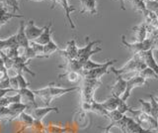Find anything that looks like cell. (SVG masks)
I'll return each instance as SVG.
<instances>
[{"mask_svg": "<svg viewBox=\"0 0 158 133\" xmlns=\"http://www.w3.org/2000/svg\"><path fill=\"white\" fill-rule=\"evenodd\" d=\"M80 86H74L71 87H59V86H53V85H49L44 88H40L37 91H33L35 95L39 96L43 102L46 104V106H49L52 100L54 98H57L59 96H62L64 95H67L72 91H79Z\"/></svg>", "mask_w": 158, "mask_h": 133, "instance_id": "obj_1", "label": "cell"}, {"mask_svg": "<svg viewBox=\"0 0 158 133\" xmlns=\"http://www.w3.org/2000/svg\"><path fill=\"white\" fill-rule=\"evenodd\" d=\"M146 67L145 63L143 62L142 60H140L139 57L137 55H133V57L128 60L127 62V64L123 68L121 69H115V68H111L110 71L113 72L115 75H125V73H132V75H135V73H139L141 71L144 70Z\"/></svg>", "mask_w": 158, "mask_h": 133, "instance_id": "obj_2", "label": "cell"}, {"mask_svg": "<svg viewBox=\"0 0 158 133\" xmlns=\"http://www.w3.org/2000/svg\"><path fill=\"white\" fill-rule=\"evenodd\" d=\"M127 112L131 113L133 115V120L138 123L143 129L155 131L156 133L158 132V122L151 115L141 110H133L132 108H130Z\"/></svg>", "mask_w": 158, "mask_h": 133, "instance_id": "obj_3", "label": "cell"}, {"mask_svg": "<svg viewBox=\"0 0 158 133\" xmlns=\"http://www.w3.org/2000/svg\"><path fill=\"white\" fill-rule=\"evenodd\" d=\"M82 83L80 86L81 92V102L90 103L94 100V93L97 88L102 86L100 80H89V78H82Z\"/></svg>", "mask_w": 158, "mask_h": 133, "instance_id": "obj_4", "label": "cell"}, {"mask_svg": "<svg viewBox=\"0 0 158 133\" xmlns=\"http://www.w3.org/2000/svg\"><path fill=\"white\" fill-rule=\"evenodd\" d=\"M114 126L118 127L123 132H125V133H156L155 131L143 129L138 123H136L135 120H133V118L128 117L126 114L123 116L121 120L116 122L115 124H114Z\"/></svg>", "mask_w": 158, "mask_h": 133, "instance_id": "obj_5", "label": "cell"}, {"mask_svg": "<svg viewBox=\"0 0 158 133\" xmlns=\"http://www.w3.org/2000/svg\"><path fill=\"white\" fill-rule=\"evenodd\" d=\"M86 46L83 47V48H78V52H77V58L76 60L82 64L87 62L88 60H90V57L94 54H96L98 52H101L102 51V48H96V49H93V47L97 45V44H100L101 41H93L90 42L89 41V37H86Z\"/></svg>", "mask_w": 158, "mask_h": 133, "instance_id": "obj_6", "label": "cell"}, {"mask_svg": "<svg viewBox=\"0 0 158 133\" xmlns=\"http://www.w3.org/2000/svg\"><path fill=\"white\" fill-rule=\"evenodd\" d=\"M122 44L125 46L128 51L131 52L133 55H137L141 52L152 49V40L150 38H147L146 40L142 42H135V43H128L126 41L125 36H122ZM153 50V49H152Z\"/></svg>", "mask_w": 158, "mask_h": 133, "instance_id": "obj_7", "label": "cell"}, {"mask_svg": "<svg viewBox=\"0 0 158 133\" xmlns=\"http://www.w3.org/2000/svg\"><path fill=\"white\" fill-rule=\"evenodd\" d=\"M117 60H109L104 63V65L100 68L93 69V70L83 72L82 73V78H89V80H100V78L110 72V67L115 64Z\"/></svg>", "mask_w": 158, "mask_h": 133, "instance_id": "obj_8", "label": "cell"}, {"mask_svg": "<svg viewBox=\"0 0 158 133\" xmlns=\"http://www.w3.org/2000/svg\"><path fill=\"white\" fill-rule=\"evenodd\" d=\"M147 82L145 78H143L141 77H138V76H132L131 78H128L127 80V87H126V91L123 92V95H122V100L123 101H127V100L128 97L131 96V91L133 90L135 87L137 86H144L146 85Z\"/></svg>", "mask_w": 158, "mask_h": 133, "instance_id": "obj_9", "label": "cell"}, {"mask_svg": "<svg viewBox=\"0 0 158 133\" xmlns=\"http://www.w3.org/2000/svg\"><path fill=\"white\" fill-rule=\"evenodd\" d=\"M137 56L139 57L140 60H142L143 62L145 63V65H146L147 68L151 69V70L158 76V64L156 63L154 56H153V50H152V49L137 54Z\"/></svg>", "mask_w": 158, "mask_h": 133, "instance_id": "obj_10", "label": "cell"}, {"mask_svg": "<svg viewBox=\"0 0 158 133\" xmlns=\"http://www.w3.org/2000/svg\"><path fill=\"white\" fill-rule=\"evenodd\" d=\"M18 92L21 95V102H23L24 104H26L28 108H34L37 107V102H36V95L33 91H31L30 88H24V90H19Z\"/></svg>", "mask_w": 158, "mask_h": 133, "instance_id": "obj_11", "label": "cell"}, {"mask_svg": "<svg viewBox=\"0 0 158 133\" xmlns=\"http://www.w3.org/2000/svg\"><path fill=\"white\" fill-rule=\"evenodd\" d=\"M44 27L39 28L35 25L34 20H30L26 25H25V34L28 39L29 42H33L36 40L37 38L40 37V35L43 33Z\"/></svg>", "mask_w": 158, "mask_h": 133, "instance_id": "obj_12", "label": "cell"}, {"mask_svg": "<svg viewBox=\"0 0 158 133\" xmlns=\"http://www.w3.org/2000/svg\"><path fill=\"white\" fill-rule=\"evenodd\" d=\"M59 112V109L57 107H52V106H46V107H36L34 108L31 112V115L34 118L35 121L41 122L44 117H46L49 112Z\"/></svg>", "mask_w": 158, "mask_h": 133, "instance_id": "obj_13", "label": "cell"}, {"mask_svg": "<svg viewBox=\"0 0 158 133\" xmlns=\"http://www.w3.org/2000/svg\"><path fill=\"white\" fill-rule=\"evenodd\" d=\"M116 77L117 81L111 88V93L114 97H122L127 87V80H125L122 75H116Z\"/></svg>", "mask_w": 158, "mask_h": 133, "instance_id": "obj_14", "label": "cell"}, {"mask_svg": "<svg viewBox=\"0 0 158 133\" xmlns=\"http://www.w3.org/2000/svg\"><path fill=\"white\" fill-rule=\"evenodd\" d=\"M56 4L60 8L63 9L64 15H65V20L68 21L69 26H70V28L72 29V30H74V29H75L76 27H75V25H74V23L72 21L70 14L72 12H74V11H76V8L69 5V4H68V0H56Z\"/></svg>", "mask_w": 158, "mask_h": 133, "instance_id": "obj_15", "label": "cell"}, {"mask_svg": "<svg viewBox=\"0 0 158 133\" xmlns=\"http://www.w3.org/2000/svg\"><path fill=\"white\" fill-rule=\"evenodd\" d=\"M77 52H78V48L76 46L75 40H71L67 42L65 50H60L59 49L58 51V53L65 58L66 60H75L77 58Z\"/></svg>", "mask_w": 158, "mask_h": 133, "instance_id": "obj_16", "label": "cell"}, {"mask_svg": "<svg viewBox=\"0 0 158 133\" xmlns=\"http://www.w3.org/2000/svg\"><path fill=\"white\" fill-rule=\"evenodd\" d=\"M52 22L49 21L47 25L44 26L43 33L34 42H36V43L40 44V45H42V46H44L49 41H52Z\"/></svg>", "mask_w": 158, "mask_h": 133, "instance_id": "obj_17", "label": "cell"}, {"mask_svg": "<svg viewBox=\"0 0 158 133\" xmlns=\"http://www.w3.org/2000/svg\"><path fill=\"white\" fill-rule=\"evenodd\" d=\"M97 0H80L81 4V10L80 14L89 13L91 15H97L98 11L96 8Z\"/></svg>", "mask_w": 158, "mask_h": 133, "instance_id": "obj_18", "label": "cell"}, {"mask_svg": "<svg viewBox=\"0 0 158 133\" xmlns=\"http://www.w3.org/2000/svg\"><path fill=\"white\" fill-rule=\"evenodd\" d=\"M15 37H16V42L18 46L28 48L30 46V42L28 41V39L26 37V34H25V23L24 21L20 22V26H19V30L18 32L15 34Z\"/></svg>", "mask_w": 158, "mask_h": 133, "instance_id": "obj_19", "label": "cell"}, {"mask_svg": "<svg viewBox=\"0 0 158 133\" xmlns=\"http://www.w3.org/2000/svg\"><path fill=\"white\" fill-rule=\"evenodd\" d=\"M12 18H24V15H22V14L9 13L6 11V8L0 4V27L3 26L5 23H7Z\"/></svg>", "mask_w": 158, "mask_h": 133, "instance_id": "obj_20", "label": "cell"}, {"mask_svg": "<svg viewBox=\"0 0 158 133\" xmlns=\"http://www.w3.org/2000/svg\"><path fill=\"white\" fill-rule=\"evenodd\" d=\"M132 32L136 42H142L147 39V31H146V25L144 23L140 24L138 26L132 27Z\"/></svg>", "mask_w": 158, "mask_h": 133, "instance_id": "obj_21", "label": "cell"}, {"mask_svg": "<svg viewBox=\"0 0 158 133\" xmlns=\"http://www.w3.org/2000/svg\"><path fill=\"white\" fill-rule=\"evenodd\" d=\"M59 68L64 69L65 72H77L79 73H81L82 76V64L79 63L76 59L75 60H66V63L62 66H59Z\"/></svg>", "mask_w": 158, "mask_h": 133, "instance_id": "obj_22", "label": "cell"}, {"mask_svg": "<svg viewBox=\"0 0 158 133\" xmlns=\"http://www.w3.org/2000/svg\"><path fill=\"white\" fill-rule=\"evenodd\" d=\"M59 78H66L68 82H70L72 83H78L82 80V76L81 73H79L77 72H73V71H70V72H65L64 73H61V75L58 76Z\"/></svg>", "mask_w": 158, "mask_h": 133, "instance_id": "obj_23", "label": "cell"}, {"mask_svg": "<svg viewBox=\"0 0 158 133\" xmlns=\"http://www.w3.org/2000/svg\"><path fill=\"white\" fill-rule=\"evenodd\" d=\"M58 51H59L58 46L52 40V41H49L48 44H46V45L44 46L43 55L46 58H49L52 55V54H54L56 52H58Z\"/></svg>", "mask_w": 158, "mask_h": 133, "instance_id": "obj_24", "label": "cell"}, {"mask_svg": "<svg viewBox=\"0 0 158 133\" xmlns=\"http://www.w3.org/2000/svg\"><path fill=\"white\" fill-rule=\"evenodd\" d=\"M118 97L111 96L110 98H108L107 100L102 102V106L109 112L113 111V110H116L117 107H118Z\"/></svg>", "mask_w": 158, "mask_h": 133, "instance_id": "obj_25", "label": "cell"}, {"mask_svg": "<svg viewBox=\"0 0 158 133\" xmlns=\"http://www.w3.org/2000/svg\"><path fill=\"white\" fill-rule=\"evenodd\" d=\"M17 45V42H16V37L15 35L9 37L5 40H0V52L5 50L7 48H12V47H16Z\"/></svg>", "mask_w": 158, "mask_h": 133, "instance_id": "obj_26", "label": "cell"}, {"mask_svg": "<svg viewBox=\"0 0 158 133\" xmlns=\"http://www.w3.org/2000/svg\"><path fill=\"white\" fill-rule=\"evenodd\" d=\"M0 120L7 121V122L15 120L13 114L8 107H0Z\"/></svg>", "mask_w": 158, "mask_h": 133, "instance_id": "obj_27", "label": "cell"}, {"mask_svg": "<svg viewBox=\"0 0 158 133\" xmlns=\"http://www.w3.org/2000/svg\"><path fill=\"white\" fill-rule=\"evenodd\" d=\"M135 76H138V77H141L143 78H145V80H147V78H152V80H157L158 78V76L156 75V73L153 72L151 69L149 68H145L144 70L135 73ZM132 77V76H131Z\"/></svg>", "mask_w": 158, "mask_h": 133, "instance_id": "obj_28", "label": "cell"}, {"mask_svg": "<svg viewBox=\"0 0 158 133\" xmlns=\"http://www.w3.org/2000/svg\"><path fill=\"white\" fill-rule=\"evenodd\" d=\"M18 119L21 121L22 123H24L25 125H26L27 127L28 126H32L35 124V120H34V118L32 117V115H29L27 114L26 112H22L21 114H20L18 116Z\"/></svg>", "mask_w": 158, "mask_h": 133, "instance_id": "obj_29", "label": "cell"}, {"mask_svg": "<svg viewBox=\"0 0 158 133\" xmlns=\"http://www.w3.org/2000/svg\"><path fill=\"white\" fill-rule=\"evenodd\" d=\"M131 2V4L133 6V8L135 9L136 11H139V12H143L146 9L145 7V4L143 0H128Z\"/></svg>", "mask_w": 158, "mask_h": 133, "instance_id": "obj_30", "label": "cell"}, {"mask_svg": "<svg viewBox=\"0 0 158 133\" xmlns=\"http://www.w3.org/2000/svg\"><path fill=\"white\" fill-rule=\"evenodd\" d=\"M30 47H31L32 50L37 54L38 56L40 57H42V58H44V59H47L46 57H44L43 55V49H44V46L42 45H40V44L36 43V42H30Z\"/></svg>", "mask_w": 158, "mask_h": 133, "instance_id": "obj_31", "label": "cell"}, {"mask_svg": "<svg viewBox=\"0 0 158 133\" xmlns=\"http://www.w3.org/2000/svg\"><path fill=\"white\" fill-rule=\"evenodd\" d=\"M130 108L131 107L127 104L126 101H123L121 97H118V107H117L118 111H120L122 114H126Z\"/></svg>", "mask_w": 158, "mask_h": 133, "instance_id": "obj_32", "label": "cell"}, {"mask_svg": "<svg viewBox=\"0 0 158 133\" xmlns=\"http://www.w3.org/2000/svg\"><path fill=\"white\" fill-rule=\"evenodd\" d=\"M17 81H18V85H19V90H24V88H28L30 83L25 80V78L23 76V73H18L16 76Z\"/></svg>", "mask_w": 158, "mask_h": 133, "instance_id": "obj_33", "label": "cell"}, {"mask_svg": "<svg viewBox=\"0 0 158 133\" xmlns=\"http://www.w3.org/2000/svg\"><path fill=\"white\" fill-rule=\"evenodd\" d=\"M145 4V7L147 10H149L151 12H156L158 11V2L157 1H144Z\"/></svg>", "mask_w": 158, "mask_h": 133, "instance_id": "obj_34", "label": "cell"}, {"mask_svg": "<svg viewBox=\"0 0 158 133\" xmlns=\"http://www.w3.org/2000/svg\"><path fill=\"white\" fill-rule=\"evenodd\" d=\"M138 102H139V104L141 105V109L140 110L150 115V109H151L150 102H147V101L143 100H138Z\"/></svg>", "mask_w": 158, "mask_h": 133, "instance_id": "obj_35", "label": "cell"}, {"mask_svg": "<svg viewBox=\"0 0 158 133\" xmlns=\"http://www.w3.org/2000/svg\"><path fill=\"white\" fill-rule=\"evenodd\" d=\"M9 85H10V88H12L13 91H19V85H18V81L16 77H12L9 78Z\"/></svg>", "mask_w": 158, "mask_h": 133, "instance_id": "obj_36", "label": "cell"}, {"mask_svg": "<svg viewBox=\"0 0 158 133\" xmlns=\"http://www.w3.org/2000/svg\"><path fill=\"white\" fill-rule=\"evenodd\" d=\"M150 39L152 40V49L158 52V34H154L150 37Z\"/></svg>", "mask_w": 158, "mask_h": 133, "instance_id": "obj_37", "label": "cell"}, {"mask_svg": "<svg viewBox=\"0 0 158 133\" xmlns=\"http://www.w3.org/2000/svg\"><path fill=\"white\" fill-rule=\"evenodd\" d=\"M0 4L1 5H3L5 8H11V9H13V13L15 12V8H14V5L9 1V0H0Z\"/></svg>", "mask_w": 158, "mask_h": 133, "instance_id": "obj_38", "label": "cell"}, {"mask_svg": "<svg viewBox=\"0 0 158 133\" xmlns=\"http://www.w3.org/2000/svg\"><path fill=\"white\" fill-rule=\"evenodd\" d=\"M0 88H2V90H8L10 88V85H9V78H5V80L0 82Z\"/></svg>", "mask_w": 158, "mask_h": 133, "instance_id": "obj_39", "label": "cell"}, {"mask_svg": "<svg viewBox=\"0 0 158 133\" xmlns=\"http://www.w3.org/2000/svg\"><path fill=\"white\" fill-rule=\"evenodd\" d=\"M8 78L7 70L4 67H0V82L5 80V78Z\"/></svg>", "mask_w": 158, "mask_h": 133, "instance_id": "obj_40", "label": "cell"}, {"mask_svg": "<svg viewBox=\"0 0 158 133\" xmlns=\"http://www.w3.org/2000/svg\"><path fill=\"white\" fill-rule=\"evenodd\" d=\"M10 92H13V93H17L18 91H13L12 88H8V90H2V88H0V98L5 96L7 95V93H10Z\"/></svg>", "mask_w": 158, "mask_h": 133, "instance_id": "obj_41", "label": "cell"}, {"mask_svg": "<svg viewBox=\"0 0 158 133\" xmlns=\"http://www.w3.org/2000/svg\"><path fill=\"white\" fill-rule=\"evenodd\" d=\"M10 2H11L13 5H14V8H15V11H20V8H19V5H18V1L17 0H9Z\"/></svg>", "mask_w": 158, "mask_h": 133, "instance_id": "obj_42", "label": "cell"}, {"mask_svg": "<svg viewBox=\"0 0 158 133\" xmlns=\"http://www.w3.org/2000/svg\"><path fill=\"white\" fill-rule=\"evenodd\" d=\"M118 3H120V6L122 10H126V7H125V0H118Z\"/></svg>", "mask_w": 158, "mask_h": 133, "instance_id": "obj_43", "label": "cell"}, {"mask_svg": "<svg viewBox=\"0 0 158 133\" xmlns=\"http://www.w3.org/2000/svg\"><path fill=\"white\" fill-rule=\"evenodd\" d=\"M52 3V9H53L54 8V6H56V0H49Z\"/></svg>", "mask_w": 158, "mask_h": 133, "instance_id": "obj_44", "label": "cell"}, {"mask_svg": "<svg viewBox=\"0 0 158 133\" xmlns=\"http://www.w3.org/2000/svg\"><path fill=\"white\" fill-rule=\"evenodd\" d=\"M28 1H33V2H42V1H44V0H28Z\"/></svg>", "mask_w": 158, "mask_h": 133, "instance_id": "obj_45", "label": "cell"}, {"mask_svg": "<svg viewBox=\"0 0 158 133\" xmlns=\"http://www.w3.org/2000/svg\"><path fill=\"white\" fill-rule=\"evenodd\" d=\"M2 66H3V60L0 58V67H2Z\"/></svg>", "mask_w": 158, "mask_h": 133, "instance_id": "obj_46", "label": "cell"}, {"mask_svg": "<svg viewBox=\"0 0 158 133\" xmlns=\"http://www.w3.org/2000/svg\"><path fill=\"white\" fill-rule=\"evenodd\" d=\"M154 100H156V102L158 103V96H157V97H154Z\"/></svg>", "mask_w": 158, "mask_h": 133, "instance_id": "obj_47", "label": "cell"}, {"mask_svg": "<svg viewBox=\"0 0 158 133\" xmlns=\"http://www.w3.org/2000/svg\"><path fill=\"white\" fill-rule=\"evenodd\" d=\"M155 15H156V17H157V19H158V11L155 12Z\"/></svg>", "mask_w": 158, "mask_h": 133, "instance_id": "obj_48", "label": "cell"}, {"mask_svg": "<svg viewBox=\"0 0 158 133\" xmlns=\"http://www.w3.org/2000/svg\"><path fill=\"white\" fill-rule=\"evenodd\" d=\"M105 133H111L110 130H105Z\"/></svg>", "mask_w": 158, "mask_h": 133, "instance_id": "obj_49", "label": "cell"}, {"mask_svg": "<svg viewBox=\"0 0 158 133\" xmlns=\"http://www.w3.org/2000/svg\"><path fill=\"white\" fill-rule=\"evenodd\" d=\"M155 34H158V29H157V30L155 31Z\"/></svg>", "mask_w": 158, "mask_h": 133, "instance_id": "obj_50", "label": "cell"}, {"mask_svg": "<svg viewBox=\"0 0 158 133\" xmlns=\"http://www.w3.org/2000/svg\"><path fill=\"white\" fill-rule=\"evenodd\" d=\"M123 133H125V132H123Z\"/></svg>", "mask_w": 158, "mask_h": 133, "instance_id": "obj_51", "label": "cell"}, {"mask_svg": "<svg viewBox=\"0 0 158 133\" xmlns=\"http://www.w3.org/2000/svg\"><path fill=\"white\" fill-rule=\"evenodd\" d=\"M0 40H1V39H0Z\"/></svg>", "mask_w": 158, "mask_h": 133, "instance_id": "obj_52", "label": "cell"}]
</instances>
